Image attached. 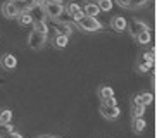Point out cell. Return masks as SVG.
<instances>
[{"label":"cell","instance_id":"obj_1","mask_svg":"<svg viewBox=\"0 0 157 138\" xmlns=\"http://www.w3.org/2000/svg\"><path fill=\"white\" fill-rule=\"evenodd\" d=\"M76 26L81 29V31H86V33H95V31H100L102 28V23L98 21L97 17H93V16H83V17H79L78 21H74Z\"/></svg>","mask_w":157,"mask_h":138},{"label":"cell","instance_id":"obj_2","mask_svg":"<svg viewBox=\"0 0 157 138\" xmlns=\"http://www.w3.org/2000/svg\"><path fill=\"white\" fill-rule=\"evenodd\" d=\"M47 43V35H42V33H38L33 29L31 33H29L28 36V47L29 48H33V50H40V48H43Z\"/></svg>","mask_w":157,"mask_h":138},{"label":"cell","instance_id":"obj_3","mask_svg":"<svg viewBox=\"0 0 157 138\" xmlns=\"http://www.w3.org/2000/svg\"><path fill=\"white\" fill-rule=\"evenodd\" d=\"M100 114H102V117H105L107 121H114V119L119 117L121 110H119L117 105H104V104H102L100 105Z\"/></svg>","mask_w":157,"mask_h":138},{"label":"cell","instance_id":"obj_4","mask_svg":"<svg viewBox=\"0 0 157 138\" xmlns=\"http://www.w3.org/2000/svg\"><path fill=\"white\" fill-rule=\"evenodd\" d=\"M2 14H4L7 19L17 17L19 9H17V5H16V0H7V2H4V5H2Z\"/></svg>","mask_w":157,"mask_h":138},{"label":"cell","instance_id":"obj_5","mask_svg":"<svg viewBox=\"0 0 157 138\" xmlns=\"http://www.w3.org/2000/svg\"><path fill=\"white\" fill-rule=\"evenodd\" d=\"M43 10H45L47 17L57 19L60 14L64 12V4H45L43 5Z\"/></svg>","mask_w":157,"mask_h":138},{"label":"cell","instance_id":"obj_6","mask_svg":"<svg viewBox=\"0 0 157 138\" xmlns=\"http://www.w3.org/2000/svg\"><path fill=\"white\" fill-rule=\"evenodd\" d=\"M64 12L69 14L74 21H78L79 17H83V16H85V14H83V9H81L78 4H74V2H69V4L66 5V7H64Z\"/></svg>","mask_w":157,"mask_h":138},{"label":"cell","instance_id":"obj_7","mask_svg":"<svg viewBox=\"0 0 157 138\" xmlns=\"http://www.w3.org/2000/svg\"><path fill=\"white\" fill-rule=\"evenodd\" d=\"M0 64H2V67H4L5 71H12V69H16V66H17V59H16L12 54H5L4 57H2V60H0Z\"/></svg>","mask_w":157,"mask_h":138},{"label":"cell","instance_id":"obj_8","mask_svg":"<svg viewBox=\"0 0 157 138\" xmlns=\"http://www.w3.org/2000/svg\"><path fill=\"white\" fill-rule=\"evenodd\" d=\"M111 28H114L117 33H123L128 28V23H126L124 17H121V16H114V17L111 19Z\"/></svg>","mask_w":157,"mask_h":138},{"label":"cell","instance_id":"obj_9","mask_svg":"<svg viewBox=\"0 0 157 138\" xmlns=\"http://www.w3.org/2000/svg\"><path fill=\"white\" fill-rule=\"evenodd\" d=\"M16 5H17L19 12H24V10L31 12L33 9H36V7H38L35 0H16Z\"/></svg>","mask_w":157,"mask_h":138},{"label":"cell","instance_id":"obj_10","mask_svg":"<svg viewBox=\"0 0 157 138\" xmlns=\"http://www.w3.org/2000/svg\"><path fill=\"white\" fill-rule=\"evenodd\" d=\"M152 100H154V95L150 92H143V93L135 97V104H140V105H145V107L150 105Z\"/></svg>","mask_w":157,"mask_h":138},{"label":"cell","instance_id":"obj_11","mask_svg":"<svg viewBox=\"0 0 157 138\" xmlns=\"http://www.w3.org/2000/svg\"><path fill=\"white\" fill-rule=\"evenodd\" d=\"M16 19H17V24H19V26H31V24H33V16L28 12V10L19 12Z\"/></svg>","mask_w":157,"mask_h":138},{"label":"cell","instance_id":"obj_12","mask_svg":"<svg viewBox=\"0 0 157 138\" xmlns=\"http://www.w3.org/2000/svg\"><path fill=\"white\" fill-rule=\"evenodd\" d=\"M69 43V38L67 35H62V33H56V36H54V47L56 48H66Z\"/></svg>","mask_w":157,"mask_h":138},{"label":"cell","instance_id":"obj_13","mask_svg":"<svg viewBox=\"0 0 157 138\" xmlns=\"http://www.w3.org/2000/svg\"><path fill=\"white\" fill-rule=\"evenodd\" d=\"M83 14L85 16H93V17H97L98 14H100V9H98V5L95 2H86L83 9Z\"/></svg>","mask_w":157,"mask_h":138},{"label":"cell","instance_id":"obj_14","mask_svg":"<svg viewBox=\"0 0 157 138\" xmlns=\"http://www.w3.org/2000/svg\"><path fill=\"white\" fill-rule=\"evenodd\" d=\"M143 29H148V24L143 23V21H140V19H133L131 21V35H136V33L143 31Z\"/></svg>","mask_w":157,"mask_h":138},{"label":"cell","instance_id":"obj_15","mask_svg":"<svg viewBox=\"0 0 157 138\" xmlns=\"http://www.w3.org/2000/svg\"><path fill=\"white\" fill-rule=\"evenodd\" d=\"M135 38H136V41H138L140 45H147L148 41L152 40V36H150V31H148V29H143V31L136 33V35H135Z\"/></svg>","mask_w":157,"mask_h":138},{"label":"cell","instance_id":"obj_16","mask_svg":"<svg viewBox=\"0 0 157 138\" xmlns=\"http://www.w3.org/2000/svg\"><path fill=\"white\" fill-rule=\"evenodd\" d=\"M147 128V121L143 117H133V131L135 133H142Z\"/></svg>","mask_w":157,"mask_h":138},{"label":"cell","instance_id":"obj_17","mask_svg":"<svg viewBox=\"0 0 157 138\" xmlns=\"http://www.w3.org/2000/svg\"><path fill=\"white\" fill-rule=\"evenodd\" d=\"M33 26H35V31L42 33V35H48V26L45 24V21L36 19V21H33Z\"/></svg>","mask_w":157,"mask_h":138},{"label":"cell","instance_id":"obj_18","mask_svg":"<svg viewBox=\"0 0 157 138\" xmlns=\"http://www.w3.org/2000/svg\"><path fill=\"white\" fill-rule=\"evenodd\" d=\"M12 121V110L10 109H2L0 110V124H7Z\"/></svg>","mask_w":157,"mask_h":138},{"label":"cell","instance_id":"obj_19","mask_svg":"<svg viewBox=\"0 0 157 138\" xmlns=\"http://www.w3.org/2000/svg\"><path fill=\"white\" fill-rule=\"evenodd\" d=\"M56 33H62V35H67V36H69L71 33H73V24L62 23V24H60V28H56Z\"/></svg>","mask_w":157,"mask_h":138},{"label":"cell","instance_id":"obj_20","mask_svg":"<svg viewBox=\"0 0 157 138\" xmlns=\"http://www.w3.org/2000/svg\"><path fill=\"white\" fill-rule=\"evenodd\" d=\"M97 5H98V9H100V12L102 10L109 12L112 9V0H97Z\"/></svg>","mask_w":157,"mask_h":138},{"label":"cell","instance_id":"obj_21","mask_svg":"<svg viewBox=\"0 0 157 138\" xmlns=\"http://www.w3.org/2000/svg\"><path fill=\"white\" fill-rule=\"evenodd\" d=\"M133 117H143L145 114V105H140V104H133Z\"/></svg>","mask_w":157,"mask_h":138},{"label":"cell","instance_id":"obj_22","mask_svg":"<svg viewBox=\"0 0 157 138\" xmlns=\"http://www.w3.org/2000/svg\"><path fill=\"white\" fill-rule=\"evenodd\" d=\"M114 95V90H112L111 86H100L98 88V97L100 98H105V97H111Z\"/></svg>","mask_w":157,"mask_h":138},{"label":"cell","instance_id":"obj_23","mask_svg":"<svg viewBox=\"0 0 157 138\" xmlns=\"http://www.w3.org/2000/svg\"><path fill=\"white\" fill-rule=\"evenodd\" d=\"M152 66L154 64H150V62H147V60H142V59L138 60V71L140 73H148V71L152 69Z\"/></svg>","mask_w":157,"mask_h":138},{"label":"cell","instance_id":"obj_24","mask_svg":"<svg viewBox=\"0 0 157 138\" xmlns=\"http://www.w3.org/2000/svg\"><path fill=\"white\" fill-rule=\"evenodd\" d=\"M10 131H12V124H10V123H7V124H0V138L9 136Z\"/></svg>","mask_w":157,"mask_h":138},{"label":"cell","instance_id":"obj_25","mask_svg":"<svg viewBox=\"0 0 157 138\" xmlns=\"http://www.w3.org/2000/svg\"><path fill=\"white\" fill-rule=\"evenodd\" d=\"M142 60H147V62H150V64H154V60H155V48H152L150 52H145L142 57Z\"/></svg>","mask_w":157,"mask_h":138},{"label":"cell","instance_id":"obj_26","mask_svg":"<svg viewBox=\"0 0 157 138\" xmlns=\"http://www.w3.org/2000/svg\"><path fill=\"white\" fill-rule=\"evenodd\" d=\"M147 5V0H129V7L131 9H142Z\"/></svg>","mask_w":157,"mask_h":138},{"label":"cell","instance_id":"obj_27","mask_svg":"<svg viewBox=\"0 0 157 138\" xmlns=\"http://www.w3.org/2000/svg\"><path fill=\"white\" fill-rule=\"evenodd\" d=\"M100 100H102V104H104V105H117V102H116L114 95L105 97V98H100Z\"/></svg>","mask_w":157,"mask_h":138},{"label":"cell","instance_id":"obj_28","mask_svg":"<svg viewBox=\"0 0 157 138\" xmlns=\"http://www.w3.org/2000/svg\"><path fill=\"white\" fill-rule=\"evenodd\" d=\"M116 4L119 7H124V9H129V0H116Z\"/></svg>","mask_w":157,"mask_h":138},{"label":"cell","instance_id":"obj_29","mask_svg":"<svg viewBox=\"0 0 157 138\" xmlns=\"http://www.w3.org/2000/svg\"><path fill=\"white\" fill-rule=\"evenodd\" d=\"M35 2H36V5H38V7H43L47 0H35Z\"/></svg>","mask_w":157,"mask_h":138},{"label":"cell","instance_id":"obj_30","mask_svg":"<svg viewBox=\"0 0 157 138\" xmlns=\"http://www.w3.org/2000/svg\"><path fill=\"white\" fill-rule=\"evenodd\" d=\"M45 4H62V0H47Z\"/></svg>","mask_w":157,"mask_h":138},{"label":"cell","instance_id":"obj_31","mask_svg":"<svg viewBox=\"0 0 157 138\" xmlns=\"http://www.w3.org/2000/svg\"><path fill=\"white\" fill-rule=\"evenodd\" d=\"M9 136H14V138H21V135H19V133H16V131H10V133H9Z\"/></svg>","mask_w":157,"mask_h":138},{"label":"cell","instance_id":"obj_32","mask_svg":"<svg viewBox=\"0 0 157 138\" xmlns=\"http://www.w3.org/2000/svg\"><path fill=\"white\" fill-rule=\"evenodd\" d=\"M85 2H93V0H85Z\"/></svg>","mask_w":157,"mask_h":138}]
</instances>
